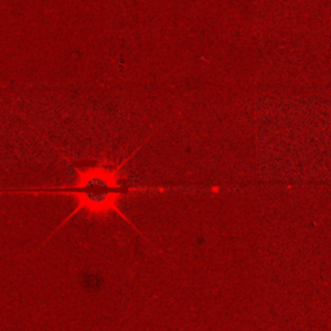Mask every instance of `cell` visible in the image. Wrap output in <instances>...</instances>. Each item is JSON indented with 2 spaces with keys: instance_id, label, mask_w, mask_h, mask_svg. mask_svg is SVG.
I'll return each instance as SVG.
<instances>
[{
  "instance_id": "6da1fadb",
  "label": "cell",
  "mask_w": 331,
  "mask_h": 331,
  "mask_svg": "<svg viewBox=\"0 0 331 331\" xmlns=\"http://www.w3.org/2000/svg\"><path fill=\"white\" fill-rule=\"evenodd\" d=\"M73 171L75 173V183L71 185L0 190V194H61L73 197L76 202L75 208L57 226V230L82 211L89 216L99 218L111 212L121 213L118 202L121 197L128 191V188L121 183L122 164L100 161L89 164L74 163Z\"/></svg>"
}]
</instances>
